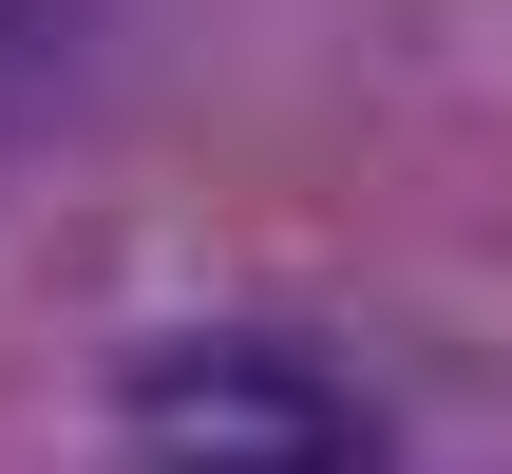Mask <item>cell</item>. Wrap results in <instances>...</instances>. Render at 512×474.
I'll return each mask as SVG.
<instances>
[{"mask_svg": "<svg viewBox=\"0 0 512 474\" xmlns=\"http://www.w3.org/2000/svg\"><path fill=\"white\" fill-rule=\"evenodd\" d=\"M114 418H133V474H380V418H361L304 342H266V323L152 342Z\"/></svg>", "mask_w": 512, "mask_h": 474, "instance_id": "cell-1", "label": "cell"}, {"mask_svg": "<svg viewBox=\"0 0 512 474\" xmlns=\"http://www.w3.org/2000/svg\"><path fill=\"white\" fill-rule=\"evenodd\" d=\"M133 57V0H0V152H38L57 114H95Z\"/></svg>", "mask_w": 512, "mask_h": 474, "instance_id": "cell-2", "label": "cell"}]
</instances>
